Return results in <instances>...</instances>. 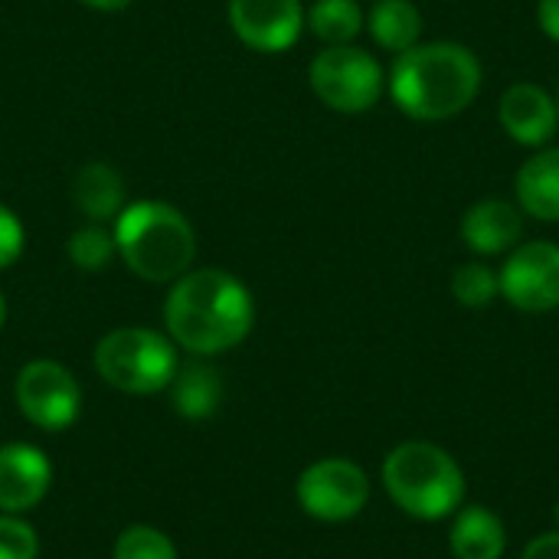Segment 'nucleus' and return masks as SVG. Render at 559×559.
Wrapping results in <instances>:
<instances>
[{"label": "nucleus", "mask_w": 559, "mask_h": 559, "mask_svg": "<svg viewBox=\"0 0 559 559\" xmlns=\"http://www.w3.org/2000/svg\"><path fill=\"white\" fill-rule=\"evenodd\" d=\"M557 108H559V92H557Z\"/></svg>", "instance_id": "nucleus-30"}, {"label": "nucleus", "mask_w": 559, "mask_h": 559, "mask_svg": "<svg viewBox=\"0 0 559 559\" xmlns=\"http://www.w3.org/2000/svg\"><path fill=\"white\" fill-rule=\"evenodd\" d=\"M36 531L20 514H0V559H36Z\"/></svg>", "instance_id": "nucleus-23"}, {"label": "nucleus", "mask_w": 559, "mask_h": 559, "mask_svg": "<svg viewBox=\"0 0 559 559\" xmlns=\"http://www.w3.org/2000/svg\"><path fill=\"white\" fill-rule=\"evenodd\" d=\"M72 203L88 223H115L128 206L121 174L105 160H88L72 177Z\"/></svg>", "instance_id": "nucleus-14"}, {"label": "nucleus", "mask_w": 559, "mask_h": 559, "mask_svg": "<svg viewBox=\"0 0 559 559\" xmlns=\"http://www.w3.org/2000/svg\"><path fill=\"white\" fill-rule=\"evenodd\" d=\"M518 206L540 219L559 223V144L537 147L534 157H527L518 170Z\"/></svg>", "instance_id": "nucleus-15"}, {"label": "nucleus", "mask_w": 559, "mask_h": 559, "mask_svg": "<svg viewBox=\"0 0 559 559\" xmlns=\"http://www.w3.org/2000/svg\"><path fill=\"white\" fill-rule=\"evenodd\" d=\"M521 559H559V531H550V534H540L534 537Z\"/></svg>", "instance_id": "nucleus-25"}, {"label": "nucleus", "mask_w": 559, "mask_h": 559, "mask_svg": "<svg viewBox=\"0 0 559 559\" xmlns=\"http://www.w3.org/2000/svg\"><path fill=\"white\" fill-rule=\"evenodd\" d=\"M305 26L328 46H347L364 33L367 16L357 0H314L305 13Z\"/></svg>", "instance_id": "nucleus-19"}, {"label": "nucleus", "mask_w": 559, "mask_h": 559, "mask_svg": "<svg viewBox=\"0 0 559 559\" xmlns=\"http://www.w3.org/2000/svg\"><path fill=\"white\" fill-rule=\"evenodd\" d=\"M167 390H170V403H174L177 416H183V419H210L223 403V380L206 364L177 367Z\"/></svg>", "instance_id": "nucleus-17"}, {"label": "nucleus", "mask_w": 559, "mask_h": 559, "mask_svg": "<svg viewBox=\"0 0 559 559\" xmlns=\"http://www.w3.org/2000/svg\"><path fill=\"white\" fill-rule=\"evenodd\" d=\"M314 95L341 111V115H360L370 111L383 95V66L373 52L347 43V46H324L308 69Z\"/></svg>", "instance_id": "nucleus-6"}, {"label": "nucleus", "mask_w": 559, "mask_h": 559, "mask_svg": "<svg viewBox=\"0 0 559 559\" xmlns=\"http://www.w3.org/2000/svg\"><path fill=\"white\" fill-rule=\"evenodd\" d=\"M23 242H26V236H23L20 219L0 203V269H10L20 259Z\"/></svg>", "instance_id": "nucleus-24"}, {"label": "nucleus", "mask_w": 559, "mask_h": 559, "mask_svg": "<svg viewBox=\"0 0 559 559\" xmlns=\"http://www.w3.org/2000/svg\"><path fill=\"white\" fill-rule=\"evenodd\" d=\"M85 7H92V10H102V13H115V10H124V7H131L134 0H82Z\"/></svg>", "instance_id": "nucleus-27"}, {"label": "nucleus", "mask_w": 559, "mask_h": 559, "mask_svg": "<svg viewBox=\"0 0 559 559\" xmlns=\"http://www.w3.org/2000/svg\"><path fill=\"white\" fill-rule=\"evenodd\" d=\"M373 43L386 52H406L423 39V13L413 0H377L367 13Z\"/></svg>", "instance_id": "nucleus-18"}, {"label": "nucleus", "mask_w": 559, "mask_h": 559, "mask_svg": "<svg viewBox=\"0 0 559 559\" xmlns=\"http://www.w3.org/2000/svg\"><path fill=\"white\" fill-rule=\"evenodd\" d=\"M118 259L144 282L164 285L190 272L197 259V233L190 219L160 200H134L115 219Z\"/></svg>", "instance_id": "nucleus-3"}, {"label": "nucleus", "mask_w": 559, "mask_h": 559, "mask_svg": "<svg viewBox=\"0 0 559 559\" xmlns=\"http://www.w3.org/2000/svg\"><path fill=\"white\" fill-rule=\"evenodd\" d=\"M481 92L478 56L452 39L416 43L390 69V95L416 121H449Z\"/></svg>", "instance_id": "nucleus-2"}, {"label": "nucleus", "mask_w": 559, "mask_h": 559, "mask_svg": "<svg viewBox=\"0 0 559 559\" xmlns=\"http://www.w3.org/2000/svg\"><path fill=\"white\" fill-rule=\"evenodd\" d=\"M52 485V465L43 449L29 442L0 445V514H23L36 508Z\"/></svg>", "instance_id": "nucleus-12"}, {"label": "nucleus", "mask_w": 559, "mask_h": 559, "mask_svg": "<svg viewBox=\"0 0 559 559\" xmlns=\"http://www.w3.org/2000/svg\"><path fill=\"white\" fill-rule=\"evenodd\" d=\"M524 236V216L521 206L488 197L478 200L462 216V239L475 255H504L511 252Z\"/></svg>", "instance_id": "nucleus-13"}, {"label": "nucleus", "mask_w": 559, "mask_h": 559, "mask_svg": "<svg viewBox=\"0 0 559 559\" xmlns=\"http://www.w3.org/2000/svg\"><path fill=\"white\" fill-rule=\"evenodd\" d=\"M226 16L233 33L259 52H282L305 29L301 0H229Z\"/></svg>", "instance_id": "nucleus-10"}, {"label": "nucleus", "mask_w": 559, "mask_h": 559, "mask_svg": "<svg viewBox=\"0 0 559 559\" xmlns=\"http://www.w3.org/2000/svg\"><path fill=\"white\" fill-rule=\"evenodd\" d=\"M390 501L416 521H445L465 501L459 462L432 442H403L383 462Z\"/></svg>", "instance_id": "nucleus-4"}, {"label": "nucleus", "mask_w": 559, "mask_h": 559, "mask_svg": "<svg viewBox=\"0 0 559 559\" xmlns=\"http://www.w3.org/2000/svg\"><path fill=\"white\" fill-rule=\"evenodd\" d=\"M537 23L554 43H559V0H537Z\"/></svg>", "instance_id": "nucleus-26"}, {"label": "nucleus", "mask_w": 559, "mask_h": 559, "mask_svg": "<svg viewBox=\"0 0 559 559\" xmlns=\"http://www.w3.org/2000/svg\"><path fill=\"white\" fill-rule=\"evenodd\" d=\"M452 298L465 308H488L498 295V272L488 269L485 262H465L452 272Z\"/></svg>", "instance_id": "nucleus-21"}, {"label": "nucleus", "mask_w": 559, "mask_h": 559, "mask_svg": "<svg viewBox=\"0 0 559 559\" xmlns=\"http://www.w3.org/2000/svg\"><path fill=\"white\" fill-rule=\"evenodd\" d=\"M177 367V344L151 328H115L95 344L98 377L121 393L151 396L167 390Z\"/></svg>", "instance_id": "nucleus-5"}, {"label": "nucleus", "mask_w": 559, "mask_h": 559, "mask_svg": "<svg viewBox=\"0 0 559 559\" xmlns=\"http://www.w3.org/2000/svg\"><path fill=\"white\" fill-rule=\"evenodd\" d=\"M66 255L75 269L82 272H102L111 265V259L118 255L115 246V233L105 229V223H88L82 229H75L66 242Z\"/></svg>", "instance_id": "nucleus-20"}, {"label": "nucleus", "mask_w": 559, "mask_h": 559, "mask_svg": "<svg viewBox=\"0 0 559 559\" xmlns=\"http://www.w3.org/2000/svg\"><path fill=\"white\" fill-rule=\"evenodd\" d=\"M449 550L455 559H501L508 550L504 521L488 508H465L449 531Z\"/></svg>", "instance_id": "nucleus-16"}, {"label": "nucleus", "mask_w": 559, "mask_h": 559, "mask_svg": "<svg viewBox=\"0 0 559 559\" xmlns=\"http://www.w3.org/2000/svg\"><path fill=\"white\" fill-rule=\"evenodd\" d=\"M255 321L249 288L223 269H190L174 282L164 301L167 337L197 357L239 347Z\"/></svg>", "instance_id": "nucleus-1"}, {"label": "nucleus", "mask_w": 559, "mask_h": 559, "mask_svg": "<svg viewBox=\"0 0 559 559\" xmlns=\"http://www.w3.org/2000/svg\"><path fill=\"white\" fill-rule=\"evenodd\" d=\"M501 298H508L518 311L547 314L559 308V246L537 239L514 246L508 262L498 272Z\"/></svg>", "instance_id": "nucleus-9"}, {"label": "nucleus", "mask_w": 559, "mask_h": 559, "mask_svg": "<svg viewBox=\"0 0 559 559\" xmlns=\"http://www.w3.org/2000/svg\"><path fill=\"white\" fill-rule=\"evenodd\" d=\"M554 518H557V527H559V501H557V514H554Z\"/></svg>", "instance_id": "nucleus-29"}, {"label": "nucleus", "mask_w": 559, "mask_h": 559, "mask_svg": "<svg viewBox=\"0 0 559 559\" xmlns=\"http://www.w3.org/2000/svg\"><path fill=\"white\" fill-rule=\"evenodd\" d=\"M20 413L46 432H59L75 423L82 409V390L79 380L69 373V367L56 360H29L16 373L13 386Z\"/></svg>", "instance_id": "nucleus-8"}, {"label": "nucleus", "mask_w": 559, "mask_h": 559, "mask_svg": "<svg viewBox=\"0 0 559 559\" xmlns=\"http://www.w3.org/2000/svg\"><path fill=\"white\" fill-rule=\"evenodd\" d=\"M498 121L504 134L524 147H544L554 141L559 128L557 98L534 82H518L504 88L498 102Z\"/></svg>", "instance_id": "nucleus-11"}, {"label": "nucleus", "mask_w": 559, "mask_h": 559, "mask_svg": "<svg viewBox=\"0 0 559 559\" xmlns=\"http://www.w3.org/2000/svg\"><path fill=\"white\" fill-rule=\"evenodd\" d=\"M298 504L308 518L324 524L354 521L370 501V478L350 459H321L298 478Z\"/></svg>", "instance_id": "nucleus-7"}, {"label": "nucleus", "mask_w": 559, "mask_h": 559, "mask_svg": "<svg viewBox=\"0 0 559 559\" xmlns=\"http://www.w3.org/2000/svg\"><path fill=\"white\" fill-rule=\"evenodd\" d=\"M115 559H177V547L164 531L131 524L115 540Z\"/></svg>", "instance_id": "nucleus-22"}, {"label": "nucleus", "mask_w": 559, "mask_h": 559, "mask_svg": "<svg viewBox=\"0 0 559 559\" xmlns=\"http://www.w3.org/2000/svg\"><path fill=\"white\" fill-rule=\"evenodd\" d=\"M3 321H7V298L0 295V328H3Z\"/></svg>", "instance_id": "nucleus-28"}]
</instances>
